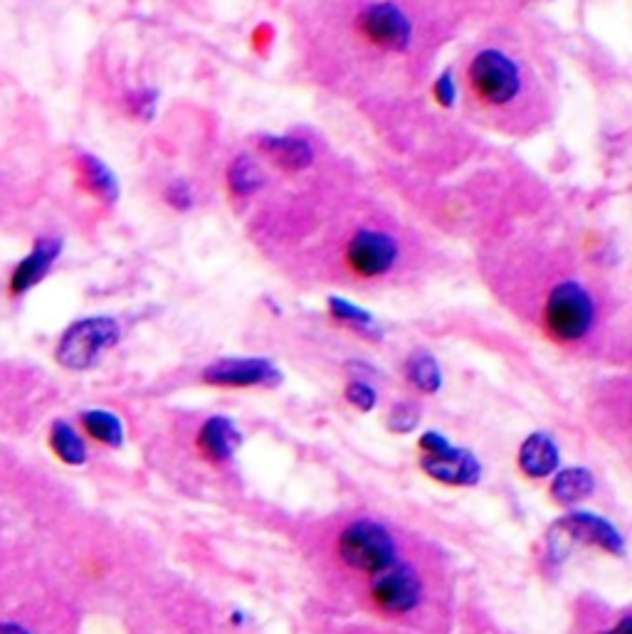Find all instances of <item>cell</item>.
<instances>
[{
    "instance_id": "cell-22",
    "label": "cell",
    "mask_w": 632,
    "mask_h": 634,
    "mask_svg": "<svg viewBox=\"0 0 632 634\" xmlns=\"http://www.w3.org/2000/svg\"><path fill=\"white\" fill-rule=\"evenodd\" d=\"M164 200L170 210H176V213H190V210H193V205H196V193H193V188H190L188 180L176 178L166 186Z\"/></svg>"
},
{
    "instance_id": "cell-14",
    "label": "cell",
    "mask_w": 632,
    "mask_h": 634,
    "mask_svg": "<svg viewBox=\"0 0 632 634\" xmlns=\"http://www.w3.org/2000/svg\"><path fill=\"white\" fill-rule=\"evenodd\" d=\"M519 467L529 479H544L554 475L558 467L556 442L544 432H534L519 449Z\"/></svg>"
},
{
    "instance_id": "cell-28",
    "label": "cell",
    "mask_w": 632,
    "mask_h": 634,
    "mask_svg": "<svg viewBox=\"0 0 632 634\" xmlns=\"http://www.w3.org/2000/svg\"><path fill=\"white\" fill-rule=\"evenodd\" d=\"M603 634H632V630H630V618H623V620L618 622V627L608 630V632H603Z\"/></svg>"
},
{
    "instance_id": "cell-10",
    "label": "cell",
    "mask_w": 632,
    "mask_h": 634,
    "mask_svg": "<svg viewBox=\"0 0 632 634\" xmlns=\"http://www.w3.org/2000/svg\"><path fill=\"white\" fill-rule=\"evenodd\" d=\"M63 255V240L59 237H37L30 253L18 262L13 275L8 281V291L13 297H23L30 289H35L43 281L55 262Z\"/></svg>"
},
{
    "instance_id": "cell-24",
    "label": "cell",
    "mask_w": 632,
    "mask_h": 634,
    "mask_svg": "<svg viewBox=\"0 0 632 634\" xmlns=\"http://www.w3.org/2000/svg\"><path fill=\"white\" fill-rule=\"evenodd\" d=\"M129 102V112L134 116H142V119H154L156 114V104H158V92L156 89H138V92H132L126 97Z\"/></svg>"
},
{
    "instance_id": "cell-7",
    "label": "cell",
    "mask_w": 632,
    "mask_h": 634,
    "mask_svg": "<svg viewBox=\"0 0 632 634\" xmlns=\"http://www.w3.org/2000/svg\"><path fill=\"white\" fill-rule=\"evenodd\" d=\"M400 245L393 235L384 230L364 227L348 240L346 245V267L361 279H378L386 277L390 269L398 265Z\"/></svg>"
},
{
    "instance_id": "cell-23",
    "label": "cell",
    "mask_w": 632,
    "mask_h": 634,
    "mask_svg": "<svg viewBox=\"0 0 632 634\" xmlns=\"http://www.w3.org/2000/svg\"><path fill=\"white\" fill-rule=\"evenodd\" d=\"M433 97L443 109H453L457 104L459 89H457V79H455L453 69H445V73H440V77L433 82Z\"/></svg>"
},
{
    "instance_id": "cell-13",
    "label": "cell",
    "mask_w": 632,
    "mask_h": 634,
    "mask_svg": "<svg viewBox=\"0 0 632 634\" xmlns=\"http://www.w3.org/2000/svg\"><path fill=\"white\" fill-rule=\"evenodd\" d=\"M198 447L210 461H228L240 447V432L228 418H210L198 432Z\"/></svg>"
},
{
    "instance_id": "cell-11",
    "label": "cell",
    "mask_w": 632,
    "mask_h": 634,
    "mask_svg": "<svg viewBox=\"0 0 632 634\" xmlns=\"http://www.w3.org/2000/svg\"><path fill=\"white\" fill-rule=\"evenodd\" d=\"M558 531L566 533L568 538H574L578 543L598 546L608 553H616V556H620L625 548L623 536H620L613 523H608L600 516H594V513H574V516L561 519Z\"/></svg>"
},
{
    "instance_id": "cell-9",
    "label": "cell",
    "mask_w": 632,
    "mask_h": 634,
    "mask_svg": "<svg viewBox=\"0 0 632 634\" xmlns=\"http://www.w3.org/2000/svg\"><path fill=\"white\" fill-rule=\"evenodd\" d=\"M203 380L218 388L275 386L279 370L267 358H223L203 370Z\"/></svg>"
},
{
    "instance_id": "cell-20",
    "label": "cell",
    "mask_w": 632,
    "mask_h": 634,
    "mask_svg": "<svg viewBox=\"0 0 632 634\" xmlns=\"http://www.w3.org/2000/svg\"><path fill=\"white\" fill-rule=\"evenodd\" d=\"M406 376L420 392H428V396L437 392L440 386H443V370H440L435 356H430L428 351H418V354L408 358Z\"/></svg>"
},
{
    "instance_id": "cell-25",
    "label": "cell",
    "mask_w": 632,
    "mask_h": 634,
    "mask_svg": "<svg viewBox=\"0 0 632 634\" xmlns=\"http://www.w3.org/2000/svg\"><path fill=\"white\" fill-rule=\"evenodd\" d=\"M418 418H420V412L418 408L413 405V402H398V405L390 410V430H396V432H410L415 425H418Z\"/></svg>"
},
{
    "instance_id": "cell-17",
    "label": "cell",
    "mask_w": 632,
    "mask_h": 634,
    "mask_svg": "<svg viewBox=\"0 0 632 634\" xmlns=\"http://www.w3.org/2000/svg\"><path fill=\"white\" fill-rule=\"evenodd\" d=\"M596 489V479L584 467H570L558 471L554 477V485H551V494L558 501V504H576V501H584Z\"/></svg>"
},
{
    "instance_id": "cell-19",
    "label": "cell",
    "mask_w": 632,
    "mask_h": 634,
    "mask_svg": "<svg viewBox=\"0 0 632 634\" xmlns=\"http://www.w3.org/2000/svg\"><path fill=\"white\" fill-rule=\"evenodd\" d=\"M82 427L89 437L99 445L119 447L124 442V425L114 412L109 410H85L82 412Z\"/></svg>"
},
{
    "instance_id": "cell-2",
    "label": "cell",
    "mask_w": 632,
    "mask_h": 634,
    "mask_svg": "<svg viewBox=\"0 0 632 634\" xmlns=\"http://www.w3.org/2000/svg\"><path fill=\"white\" fill-rule=\"evenodd\" d=\"M336 550L346 568L366 572V576H376V572L393 566L398 553L396 538L390 536V531L368 519L348 523V526L341 531Z\"/></svg>"
},
{
    "instance_id": "cell-4",
    "label": "cell",
    "mask_w": 632,
    "mask_h": 634,
    "mask_svg": "<svg viewBox=\"0 0 632 634\" xmlns=\"http://www.w3.org/2000/svg\"><path fill=\"white\" fill-rule=\"evenodd\" d=\"M467 82L473 94L487 107H507L514 102L524 85L521 67L505 49H479L467 67Z\"/></svg>"
},
{
    "instance_id": "cell-16",
    "label": "cell",
    "mask_w": 632,
    "mask_h": 634,
    "mask_svg": "<svg viewBox=\"0 0 632 634\" xmlns=\"http://www.w3.org/2000/svg\"><path fill=\"white\" fill-rule=\"evenodd\" d=\"M225 180H228V190L235 198H250L265 188L267 176L255 156L240 154L233 158V164L228 166Z\"/></svg>"
},
{
    "instance_id": "cell-18",
    "label": "cell",
    "mask_w": 632,
    "mask_h": 634,
    "mask_svg": "<svg viewBox=\"0 0 632 634\" xmlns=\"http://www.w3.org/2000/svg\"><path fill=\"white\" fill-rule=\"evenodd\" d=\"M49 447L69 467H82L87 461V445L79 432L65 420H57L49 430Z\"/></svg>"
},
{
    "instance_id": "cell-15",
    "label": "cell",
    "mask_w": 632,
    "mask_h": 634,
    "mask_svg": "<svg viewBox=\"0 0 632 634\" xmlns=\"http://www.w3.org/2000/svg\"><path fill=\"white\" fill-rule=\"evenodd\" d=\"M77 170H79V178H82L85 188L97 200H102V203L114 205L119 196H122V186H119L114 170L109 168L99 156L79 154L77 156Z\"/></svg>"
},
{
    "instance_id": "cell-8",
    "label": "cell",
    "mask_w": 632,
    "mask_h": 634,
    "mask_svg": "<svg viewBox=\"0 0 632 634\" xmlns=\"http://www.w3.org/2000/svg\"><path fill=\"white\" fill-rule=\"evenodd\" d=\"M423 598V580L408 563H393L380 570L370 582V600L386 615H408Z\"/></svg>"
},
{
    "instance_id": "cell-6",
    "label": "cell",
    "mask_w": 632,
    "mask_h": 634,
    "mask_svg": "<svg viewBox=\"0 0 632 634\" xmlns=\"http://www.w3.org/2000/svg\"><path fill=\"white\" fill-rule=\"evenodd\" d=\"M420 449H423L420 467H423L430 479L443 481V485L450 487L477 485L481 469L473 452L453 447L443 435H437V432H425V435L420 437Z\"/></svg>"
},
{
    "instance_id": "cell-26",
    "label": "cell",
    "mask_w": 632,
    "mask_h": 634,
    "mask_svg": "<svg viewBox=\"0 0 632 634\" xmlns=\"http://www.w3.org/2000/svg\"><path fill=\"white\" fill-rule=\"evenodd\" d=\"M346 400H348L354 408L366 412V410H370V408L376 405L378 396H376V390L368 386V382L354 380V382H348V386H346Z\"/></svg>"
},
{
    "instance_id": "cell-12",
    "label": "cell",
    "mask_w": 632,
    "mask_h": 634,
    "mask_svg": "<svg viewBox=\"0 0 632 634\" xmlns=\"http://www.w3.org/2000/svg\"><path fill=\"white\" fill-rule=\"evenodd\" d=\"M257 146L265 151V154L275 160L279 168L289 170V174H299V170H307L314 164L317 151L309 144L304 136L297 134H287V136H277V134H265L259 136Z\"/></svg>"
},
{
    "instance_id": "cell-1",
    "label": "cell",
    "mask_w": 632,
    "mask_h": 634,
    "mask_svg": "<svg viewBox=\"0 0 632 634\" xmlns=\"http://www.w3.org/2000/svg\"><path fill=\"white\" fill-rule=\"evenodd\" d=\"M596 324V301L580 281L566 279L548 291L544 329L558 344H578Z\"/></svg>"
},
{
    "instance_id": "cell-5",
    "label": "cell",
    "mask_w": 632,
    "mask_h": 634,
    "mask_svg": "<svg viewBox=\"0 0 632 634\" xmlns=\"http://www.w3.org/2000/svg\"><path fill=\"white\" fill-rule=\"evenodd\" d=\"M356 30L368 45L384 49V53H406L415 35L413 20L390 0H380V3H370L361 10Z\"/></svg>"
},
{
    "instance_id": "cell-27",
    "label": "cell",
    "mask_w": 632,
    "mask_h": 634,
    "mask_svg": "<svg viewBox=\"0 0 632 634\" xmlns=\"http://www.w3.org/2000/svg\"><path fill=\"white\" fill-rule=\"evenodd\" d=\"M0 634H30L23 625L18 622H0Z\"/></svg>"
},
{
    "instance_id": "cell-21",
    "label": "cell",
    "mask_w": 632,
    "mask_h": 634,
    "mask_svg": "<svg viewBox=\"0 0 632 634\" xmlns=\"http://www.w3.org/2000/svg\"><path fill=\"white\" fill-rule=\"evenodd\" d=\"M329 311H331V316H334V319L344 321V324L354 326L358 331H364V334H368V331H370V334H374V331H378L374 316H370L366 309L351 304V301H346V299L331 297L329 299Z\"/></svg>"
},
{
    "instance_id": "cell-3",
    "label": "cell",
    "mask_w": 632,
    "mask_h": 634,
    "mask_svg": "<svg viewBox=\"0 0 632 634\" xmlns=\"http://www.w3.org/2000/svg\"><path fill=\"white\" fill-rule=\"evenodd\" d=\"M119 338H122V329H119L114 319H79L73 326L65 329V334L57 344L55 358L63 368L87 370L97 366L107 351H112L119 344Z\"/></svg>"
}]
</instances>
